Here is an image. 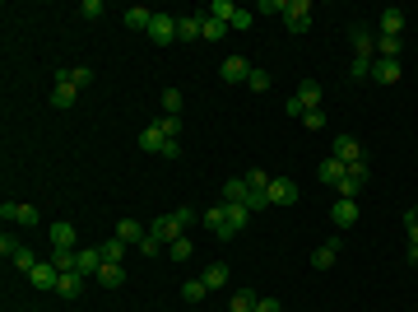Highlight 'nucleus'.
<instances>
[{
    "mask_svg": "<svg viewBox=\"0 0 418 312\" xmlns=\"http://www.w3.org/2000/svg\"><path fill=\"white\" fill-rule=\"evenodd\" d=\"M284 112H288V117H307V112H321V84H316V79H302V84H297V93L284 103Z\"/></svg>",
    "mask_w": 418,
    "mask_h": 312,
    "instance_id": "obj_1",
    "label": "nucleus"
},
{
    "mask_svg": "<svg viewBox=\"0 0 418 312\" xmlns=\"http://www.w3.org/2000/svg\"><path fill=\"white\" fill-rule=\"evenodd\" d=\"M367 178H372V173H367V158H358V163H349V173H344V182L335 191H340V201H358V196H363V187H367Z\"/></svg>",
    "mask_w": 418,
    "mask_h": 312,
    "instance_id": "obj_2",
    "label": "nucleus"
},
{
    "mask_svg": "<svg viewBox=\"0 0 418 312\" xmlns=\"http://www.w3.org/2000/svg\"><path fill=\"white\" fill-rule=\"evenodd\" d=\"M376 61V33L367 23H353V66H372Z\"/></svg>",
    "mask_w": 418,
    "mask_h": 312,
    "instance_id": "obj_3",
    "label": "nucleus"
},
{
    "mask_svg": "<svg viewBox=\"0 0 418 312\" xmlns=\"http://www.w3.org/2000/svg\"><path fill=\"white\" fill-rule=\"evenodd\" d=\"M205 229L219 238V243H232V238H237V229H232V219H228V210H223V205L205 210Z\"/></svg>",
    "mask_w": 418,
    "mask_h": 312,
    "instance_id": "obj_4",
    "label": "nucleus"
},
{
    "mask_svg": "<svg viewBox=\"0 0 418 312\" xmlns=\"http://www.w3.org/2000/svg\"><path fill=\"white\" fill-rule=\"evenodd\" d=\"M0 219H5V224H23V229H33L42 214H37V205H14V201H5V205H0Z\"/></svg>",
    "mask_w": 418,
    "mask_h": 312,
    "instance_id": "obj_5",
    "label": "nucleus"
},
{
    "mask_svg": "<svg viewBox=\"0 0 418 312\" xmlns=\"http://www.w3.org/2000/svg\"><path fill=\"white\" fill-rule=\"evenodd\" d=\"M149 233H154L158 243H167V247H172L177 238H186V233H181V219H177V214H158V219L149 224Z\"/></svg>",
    "mask_w": 418,
    "mask_h": 312,
    "instance_id": "obj_6",
    "label": "nucleus"
},
{
    "mask_svg": "<svg viewBox=\"0 0 418 312\" xmlns=\"http://www.w3.org/2000/svg\"><path fill=\"white\" fill-rule=\"evenodd\" d=\"M28 284H33V289L56 294V284H61V270H56L52 261H37V266H33V275H28Z\"/></svg>",
    "mask_w": 418,
    "mask_h": 312,
    "instance_id": "obj_7",
    "label": "nucleus"
},
{
    "mask_svg": "<svg viewBox=\"0 0 418 312\" xmlns=\"http://www.w3.org/2000/svg\"><path fill=\"white\" fill-rule=\"evenodd\" d=\"M149 37H154L158 47L177 42V14H154V23H149Z\"/></svg>",
    "mask_w": 418,
    "mask_h": 312,
    "instance_id": "obj_8",
    "label": "nucleus"
},
{
    "mask_svg": "<svg viewBox=\"0 0 418 312\" xmlns=\"http://www.w3.org/2000/svg\"><path fill=\"white\" fill-rule=\"evenodd\" d=\"M284 23H288V33H307V28H311V5H307V0H293L288 14H284Z\"/></svg>",
    "mask_w": 418,
    "mask_h": 312,
    "instance_id": "obj_9",
    "label": "nucleus"
},
{
    "mask_svg": "<svg viewBox=\"0 0 418 312\" xmlns=\"http://www.w3.org/2000/svg\"><path fill=\"white\" fill-rule=\"evenodd\" d=\"M344 173H349V163H340L335 154L316 163V182H326V187H340V182H344Z\"/></svg>",
    "mask_w": 418,
    "mask_h": 312,
    "instance_id": "obj_10",
    "label": "nucleus"
},
{
    "mask_svg": "<svg viewBox=\"0 0 418 312\" xmlns=\"http://www.w3.org/2000/svg\"><path fill=\"white\" fill-rule=\"evenodd\" d=\"M297 201V182L293 178H270V205H293Z\"/></svg>",
    "mask_w": 418,
    "mask_h": 312,
    "instance_id": "obj_11",
    "label": "nucleus"
},
{
    "mask_svg": "<svg viewBox=\"0 0 418 312\" xmlns=\"http://www.w3.org/2000/svg\"><path fill=\"white\" fill-rule=\"evenodd\" d=\"M330 154L340 158V163H358V158H367V154H363V145H358L353 135H335V149H330Z\"/></svg>",
    "mask_w": 418,
    "mask_h": 312,
    "instance_id": "obj_12",
    "label": "nucleus"
},
{
    "mask_svg": "<svg viewBox=\"0 0 418 312\" xmlns=\"http://www.w3.org/2000/svg\"><path fill=\"white\" fill-rule=\"evenodd\" d=\"M47 243H52V247H66V252H75V243H79L75 224H52V229H47Z\"/></svg>",
    "mask_w": 418,
    "mask_h": 312,
    "instance_id": "obj_13",
    "label": "nucleus"
},
{
    "mask_svg": "<svg viewBox=\"0 0 418 312\" xmlns=\"http://www.w3.org/2000/svg\"><path fill=\"white\" fill-rule=\"evenodd\" d=\"M219 75L228 79V84H246V75H251V66H246V56H228L219 66Z\"/></svg>",
    "mask_w": 418,
    "mask_h": 312,
    "instance_id": "obj_14",
    "label": "nucleus"
},
{
    "mask_svg": "<svg viewBox=\"0 0 418 312\" xmlns=\"http://www.w3.org/2000/svg\"><path fill=\"white\" fill-rule=\"evenodd\" d=\"M340 247H344V238H330L326 247H316V252H311V266H316V270H330L335 261H340Z\"/></svg>",
    "mask_w": 418,
    "mask_h": 312,
    "instance_id": "obj_15",
    "label": "nucleus"
},
{
    "mask_svg": "<svg viewBox=\"0 0 418 312\" xmlns=\"http://www.w3.org/2000/svg\"><path fill=\"white\" fill-rule=\"evenodd\" d=\"M56 84H70V89H88V84H93V70H88V66L56 70Z\"/></svg>",
    "mask_w": 418,
    "mask_h": 312,
    "instance_id": "obj_16",
    "label": "nucleus"
},
{
    "mask_svg": "<svg viewBox=\"0 0 418 312\" xmlns=\"http://www.w3.org/2000/svg\"><path fill=\"white\" fill-rule=\"evenodd\" d=\"M163 145H167V135H163V126H144V131H140V149H144V154H163Z\"/></svg>",
    "mask_w": 418,
    "mask_h": 312,
    "instance_id": "obj_17",
    "label": "nucleus"
},
{
    "mask_svg": "<svg viewBox=\"0 0 418 312\" xmlns=\"http://www.w3.org/2000/svg\"><path fill=\"white\" fill-rule=\"evenodd\" d=\"M98 266H102L98 247H79V252H75V270H79V275H98Z\"/></svg>",
    "mask_w": 418,
    "mask_h": 312,
    "instance_id": "obj_18",
    "label": "nucleus"
},
{
    "mask_svg": "<svg viewBox=\"0 0 418 312\" xmlns=\"http://www.w3.org/2000/svg\"><path fill=\"white\" fill-rule=\"evenodd\" d=\"M121 19H126V28H135V33H149V23H154V10H149V5H131Z\"/></svg>",
    "mask_w": 418,
    "mask_h": 312,
    "instance_id": "obj_19",
    "label": "nucleus"
},
{
    "mask_svg": "<svg viewBox=\"0 0 418 312\" xmlns=\"http://www.w3.org/2000/svg\"><path fill=\"white\" fill-rule=\"evenodd\" d=\"M246 196H251V182H246V173H242V178H228V182H223V201L246 205Z\"/></svg>",
    "mask_w": 418,
    "mask_h": 312,
    "instance_id": "obj_20",
    "label": "nucleus"
},
{
    "mask_svg": "<svg viewBox=\"0 0 418 312\" xmlns=\"http://www.w3.org/2000/svg\"><path fill=\"white\" fill-rule=\"evenodd\" d=\"M400 75H405L400 61H381V56L372 61V79H376V84H400Z\"/></svg>",
    "mask_w": 418,
    "mask_h": 312,
    "instance_id": "obj_21",
    "label": "nucleus"
},
{
    "mask_svg": "<svg viewBox=\"0 0 418 312\" xmlns=\"http://www.w3.org/2000/svg\"><path fill=\"white\" fill-rule=\"evenodd\" d=\"M98 284H102V289H121V284H126V266L102 261V266H98Z\"/></svg>",
    "mask_w": 418,
    "mask_h": 312,
    "instance_id": "obj_22",
    "label": "nucleus"
},
{
    "mask_svg": "<svg viewBox=\"0 0 418 312\" xmlns=\"http://www.w3.org/2000/svg\"><path fill=\"white\" fill-rule=\"evenodd\" d=\"M117 238H121V243H126V247H131V243H135V247H140V243H144V238H149V229H144V224H140V219H121V224H117Z\"/></svg>",
    "mask_w": 418,
    "mask_h": 312,
    "instance_id": "obj_23",
    "label": "nucleus"
},
{
    "mask_svg": "<svg viewBox=\"0 0 418 312\" xmlns=\"http://www.w3.org/2000/svg\"><path fill=\"white\" fill-rule=\"evenodd\" d=\"M200 19H205V14H177V42H196Z\"/></svg>",
    "mask_w": 418,
    "mask_h": 312,
    "instance_id": "obj_24",
    "label": "nucleus"
},
{
    "mask_svg": "<svg viewBox=\"0 0 418 312\" xmlns=\"http://www.w3.org/2000/svg\"><path fill=\"white\" fill-rule=\"evenodd\" d=\"M330 219L340 224V229H353V224H358V201H335L330 205Z\"/></svg>",
    "mask_w": 418,
    "mask_h": 312,
    "instance_id": "obj_25",
    "label": "nucleus"
},
{
    "mask_svg": "<svg viewBox=\"0 0 418 312\" xmlns=\"http://www.w3.org/2000/svg\"><path fill=\"white\" fill-rule=\"evenodd\" d=\"M56 294L75 303L79 294H84V275H79V270H66V275H61V284H56Z\"/></svg>",
    "mask_w": 418,
    "mask_h": 312,
    "instance_id": "obj_26",
    "label": "nucleus"
},
{
    "mask_svg": "<svg viewBox=\"0 0 418 312\" xmlns=\"http://www.w3.org/2000/svg\"><path fill=\"white\" fill-rule=\"evenodd\" d=\"M405 33V10H381V37H400Z\"/></svg>",
    "mask_w": 418,
    "mask_h": 312,
    "instance_id": "obj_27",
    "label": "nucleus"
},
{
    "mask_svg": "<svg viewBox=\"0 0 418 312\" xmlns=\"http://www.w3.org/2000/svg\"><path fill=\"white\" fill-rule=\"evenodd\" d=\"M400 52H405L400 37H381V33H376V56H381V61H400Z\"/></svg>",
    "mask_w": 418,
    "mask_h": 312,
    "instance_id": "obj_28",
    "label": "nucleus"
},
{
    "mask_svg": "<svg viewBox=\"0 0 418 312\" xmlns=\"http://www.w3.org/2000/svg\"><path fill=\"white\" fill-rule=\"evenodd\" d=\"M200 279H205L209 289H223V284H228V279H232V270L223 266V261H214V266H209V270H205V275H200Z\"/></svg>",
    "mask_w": 418,
    "mask_h": 312,
    "instance_id": "obj_29",
    "label": "nucleus"
},
{
    "mask_svg": "<svg viewBox=\"0 0 418 312\" xmlns=\"http://www.w3.org/2000/svg\"><path fill=\"white\" fill-rule=\"evenodd\" d=\"M75 93L79 89H70V84H56V89H52V108L56 112H70V108H75Z\"/></svg>",
    "mask_w": 418,
    "mask_h": 312,
    "instance_id": "obj_30",
    "label": "nucleus"
},
{
    "mask_svg": "<svg viewBox=\"0 0 418 312\" xmlns=\"http://www.w3.org/2000/svg\"><path fill=\"white\" fill-rule=\"evenodd\" d=\"M256 303H261V294L237 289V294H232V303H228V312H256Z\"/></svg>",
    "mask_w": 418,
    "mask_h": 312,
    "instance_id": "obj_31",
    "label": "nucleus"
},
{
    "mask_svg": "<svg viewBox=\"0 0 418 312\" xmlns=\"http://www.w3.org/2000/svg\"><path fill=\"white\" fill-rule=\"evenodd\" d=\"M223 33H228V23H219V19H209V14H205V19H200V37H205V42H219Z\"/></svg>",
    "mask_w": 418,
    "mask_h": 312,
    "instance_id": "obj_32",
    "label": "nucleus"
},
{
    "mask_svg": "<svg viewBox=\"0 0 418 312\" xmlns=\"http://www.w3.org/2000/svg\"><path fill=\"white\" fill-rule=\"evenodd\" d=\"M14 270H19V275H33V266H37V257H33V247H19V252H14Z\"/></svg>",
    "mask_w": 418,
    "mask_h": 312,
    "instance_id": "obj_33",
    "label": "nucleus"
},
{
    "mask_svg": "<svg viewBox=\"0 0 418 312\" xmlns=\"http://www.w3.org/2000/svg\"><path fill=\"white\" fill-rule=\"evenodd\" d=\"M75 252H79V247H75ZM75 252H66V247H52V257H47V261H52V266L66 275V270H75Z\"/></svg>",
    "mask_w": 418,
    "mask_h": 312,
    "instance_id": "obj_34",
    "label": "nucleus"
},
{
    "mask_svg": "<svg viewBox=\"0 0 418 312\" xmlns=\"http://www.w3.org/2000/svg\"><path fill=\"white\" fill-rule=\"evenodd\" d=\"M223 210H228L232 229H237V233H242V229H246V219H251V210H246V205H232V201H223Z\"/></svg>",
    "mask_w": 418,
    "mask_h": 312,
    "instance_id": "obj_35",
    "label": "nucleus"
},
{
    "mask_svg": "<svg viewBox=\"0 0 418 312\" xmlns=\"http://www.w3.org/2000/svg\"><path fill=\"white\" fill-rule=\"evenodd\" d=\"M246 210H270V187H251V196H246Z\"/></svg>",
    "mask_w": 418,
    "mask_h": 312,
    "instance_id": "obj_36",
    "label": "nucleus"
},
{
    "mask_svg": "<svg viewBox=\"0 0 418 312\" xmlns=\"http://www.w3.org/2000/svg\"><path fill=\"white\" fill-rule=\"evenodd\" d=\"M205 294H209V284H205V279H186V284H181V299H186V303H200Z\"/></svg>",
    "mask_w": 418,
    "mask_h": 312,
    "instance_id": "obj_37",
    "label": "nucleus"
},
{
    "mask_svg": "<svg viewBox=\"0 0 418 312\" xmlns=\"http://www.w3.org/2000/svg\"><path fill=\"white\" fill-rule=\"evenodd\" d=\"M98 252H102V261H117V266H121V252H126V243H121V238H107V243H102Z\"/></svg>",
    "mask_w": 418,
    "mask_h": 312,
    "instance_id": "obj_38",
    "label": "nucleus"
},
{
    "mask_svg": "<svg viewBox=\"0 0 418 312\" xmlns=\"http://www.w3.org/2000/svg\"><path fill=\"white\" fill-rule=\"evenodd\" d=\"M191 252H196V243H191V238H177V243L167 247V257H172V261H191Z\"/></svg>",
    "mask_w": 418,
    "mask_h": 312,
    "instance_id": "obj_39",
    "label": "nucleus"
},
{
    "mask_svg": "<svg viewBox=\"0 0 418 312\" xmlns=\"http://www.w3.org/2000/svg\"><path fill=\"white\" fill-rule=\"evenodd\" d=\"M256 23V14L251 10H242V5H237V10H232V19H228V28H237V33H246V28H251Z\"/></svg>",
    "mask_w": 418,
    "mask_h": 312,
    "instance_id": "obj_40",
    "label": "nucleus"
},
{
    "mask_svg": "<svg viewBox=\"0 0 418 312\" xmlns=\"http://www.w3.org/2000/svg\"><path fill=\"white\" fill-rule=\"evenodd\" d=\"M246 89H256V93H265V89H270V70H261V66H251V75H246Z\"/></svg>",
    "mask_w": 418,
    "mask_h": 312,
    "instance_id": "obj_41",
    "label": "nucleus"
},
{
    "mask_svg": "<svg viewBox=\"0 0 418 312\" xmlns=\"http://www.w3.org/2000/svg\"><path fill=\"white\" fill-rule=\"evenodd\" d=\"M163 112H167V117L181 112V89H163Z\"/></svg>",
    "mask_w": 418,
    "mask_h": 312,
    "instance_id": "obj_42",
    "label": "nucleus"
},
{
    "mask_svg": "<svg viewBox=\"0 0 418 312\" xmlns=\"http://www.w3.org/2000/svg\"><path fill=\"white\" fill-rule=\"evenodd\" d=\"M79 14H84V19H102V14H107V5H102V0H84V5H79Z\"/></svg>",
    "mask_w": 418,
    "mask_h": 312,
    "instance_id": "obj_43",
    "label": "nucleus"
},
{
    "mask_svg": "<svg viewBox=\"0 0 418 312\" xmlns=\"http://www.w3.org/2000/svg\"><path fill=\"white\" fill-rule=\"evenodd\" d=\"M158 126H163V135H167V140H177V135L186 131V126H181V117H163Z\"/></svg>",
    "mask_w": 418,
    "mask_h": 312,
    "instance_id": "obj_44",
    "label": "nucleus"
},
{
    "mask_svg": "<svg viewBox=\"0 0 418 312\" xmlns=\"http://www.w3.org/2000/svg\"><path fill=\"white\" fill-rule=\"evenodd\" d=\"M405 229H409V243H418V205L405 210Z\"/></svg>",
    "mask_w": 418,
    "mask_h": 312,
    "instance_id": "obj_45",
    "label": "nucleus"
},
{
    "mask_svg": "<svg viewBox=\"0 0 418 312\" xmlns=\"http://www.w3.org/2000/svg\"><path fill=\"white\" fill-rule=\"evenodd\" d=\"M293 0H261V14H288Z\"/></svg>",
    "mask_w": 418,
    "mask_h": 312,
    "instance_id": "obj_46",
    "label": "nucleus"
},
{
    "mask_svg": "<svg viewBox=\"0 0 418 312\" xmlns=\"http://www.w3.org/2000/svg\"><path fill=\"white\" fill-rule=\"evenodd\" d=\"M246 182H251V187H270V173H265V168H246Z\"/></svg>",
    "mask_w": 418,
    "mask_h": 312,
    "instance_id": "obj_47",
    "label": "nucleus"
},
{
    "mask_svg": "<svg viewBox=\"0 0 418 312\" xmlns=\"http://www.w3.org/2000/svg\"><path fill=\"white\" fill-rule=\"evenodd\" d=\"M302 126H307V131H321V126H326V112H307V117H302Z\"/></svg>",
    "mask_w": 418,
    "mask_h": 312,
    "instance_id": "obj_48",
    "label": "nucleus"
},
{
    "mask_svg": "<svg viewBox=\"0 0 418 312\" xmlns=\"http://www.w3.org/2000/svg\"><path fill=\"white\" fill-rule=\"evenodd\" d=\"M19 247H23V243H14V238L5 233V238H0V257H14V252H19Z\"/></svg>",
    "mask_w": 418,
    "mask_h": 312,
    "instance_id": "obj_49",
    "label": "nucleus"
},
{
    "mask_svg": "<svg viewBox=\"0 0 418 312\" xmlns=\"http://www.w3.org/2000/svg\"><path fill=\"white\" fill-rule=\"evenodd\" d=\"M158 247H163V243H158V238L149 233V238H144V243H140V252H144V257H158Z\"/></svg>",
    "mask_w": 418,
    "mask_h": 312,
    "instance_id": "obj_50",
    "label": "nucleus"
},
{
    "mask_svg": "<svg viewBox=\"0 0 418 312\" xmlns=\"http://www.w3.org/2000/svg\"><path fill=\"white\" fill-rule=\"evenodd\" d=\"M177 219H181V229H186V224H196V210H191V205H181V210H172Z\"/></svg>",
    "mask_w": 418,
    "mask_h": 312,
    "instance_id": "obj_51",
    "label": "nucleus"
},
{
    "mask_svg": "<svg viewBox=\"0 0 418 312\" xmlns=\"http://www.w3.org/2000/svg\"><path fill=\"white\" fill-rule=\"evenodd\" d=\"M256 312H284V308H279V299H261V303H256Z\"/></svg>",
    "mask_w": 418,
    "mask_h": 312,
    "instance_id": "obj_52",
    "label": "nucleus"
},
{
    "mask_svg": "<svg viewBox=\"0 0 418 312\" xmlns=\"http://www.w3.org/2000/svg\"><path fill=\"white\" fill-rule=\"evenodd\" d=\"M405 257H409V266H418V243H409V252H405Z\"/></svg>",
    "mask_w": 418,
    "mask_h": 312,
    "instance_id": "obj_53",
    "label": "nucleus"
}]
</instances>
